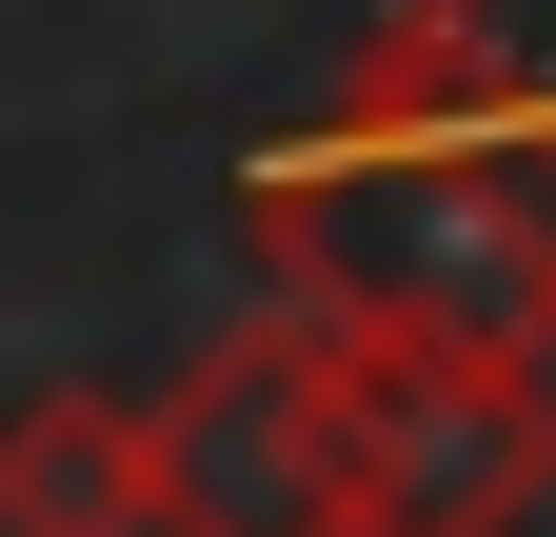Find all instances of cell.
Returning a JSON list of instances; mask_svg holds the SVG:
<instances>
[{
  "mask_svg": "<svg viewBox=\"0 0 556 537\" xmlns=\"http://www.w3.org/2000/svg\"><path fill=\"white\" fill-rule=\"evenodd\" d=\"M239 239H258V279L299 319H338V339L556 359V160L497 140V120L318 100V140L239 160Z\"/></svg>",
  "mask_w": 556,
  "mask_h": 537,
  "instance_id": "cell-1",
  "label": "cell"
},
{
  "mask_svg": "<svg viewBox=\"0 0 556 537\" xmlns=\"http://www.w3.org/2000/svg\"><path fill=\"white\" fill-rule=\"evenodd\" d=\"M338 438H358V537H517L556 498V398L477 339H338Z\"/></svg>",
  "mask_w": 556,
  "mask_h": 537,
  "instance_id": "cell-2",
  "label": "cell"
},
{
  "mask_svg": "<svg viewBox=\"0 0 556 537\" xmlns=\"http://www.w3.org/2000/svg\"><path fill=\"white\" fill-rule=\"evenodd\" d=\"M160 537H358V438H338V319H239L160 398Z\"/></svg>",
  "mask_w": 556,
  "mask_h": 537,
  "instance_id": "cell-3",
  "label": "cell"
},
{
  "mask_svg": "<svg viewBox=\"0 0 556 537\" xmlns=\"http://www.w3.org/2000/svg\"><path fill=\"white\" fill-rule=\"evenodd\" d=\"M338 100H378V120H497V140L556 160V0H378V40H358Z\"/></svg>",
  "mask_w": 556,
  "mask_h": 537,
  "instance_id": "cell-4",
  "label": "cell"
},
{
  "mask_svg": "<svg viewBox=\"0 0 556 537\" xmlns=\"http://www.w3.org/2000/svg\"><path fill=\"white\" fill-rule=\"evenodd\" d=\"M0 537H160V398H0Z\"/></svg>",
  "mask_w": 556,
  "mask_h": 537,
  "instance_id": "cell-5",
  "label": "cell"
}]
</instances>
